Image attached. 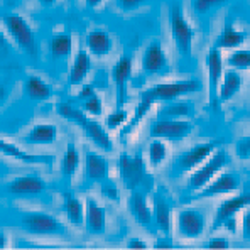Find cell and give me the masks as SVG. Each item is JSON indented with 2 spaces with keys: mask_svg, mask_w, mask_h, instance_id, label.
I'll return each instance as SVG.
<instances>
[{
  "mask_svg": "<svg viewBox=\"0 0 250 250\" xmlns=\"http://www.w3.org/2000/svg\"><path fill=\"white\" fill-rule=\"evenodd\" d=\"M58 113H60L61 117H64V119L75 122L76 125H80V127L84 130V134L88 135V139H90L97 147H100V149L105 150V152H112L113 146H112V139H110L108 132H106L98 122L91 120L84 112H82V110L75 108V106H71L68 104H62L58 106Z\"/></svg>",
  "mask_w": 250,
  "mask_h": 250,
  "instance_id": "1",
  "label": "cell"
},
{
  "mask_svg": "<svg viewBox=\"0 0 250 250\" xmlns=\"http://www.w3.org/2000/svg\"><path fill=\"white\" fill-rule=\"evenodd\" d=\"M230 156L225 149H218L208 157L205 163H201L200 167H196V171H193V174L188 179V188L194 193H198L200 189H203L205 186L218 174L225 166H229Z\"/></svg>",
  "mask_w": 250,
  "mask_h": 250,
  "instance_id": "2",
  "label": "cell"
},
{
  "mask_svg": "<svg viewBox=\"0 0 250 250\" xmlns=\"http://www.w3.org/2000/svg\"><path fill=\"white\" fill-rule=\"evenodd\" d=\"M2 21L3 25L7 27V31L14 38V41L17 42V46L22 51H25L29 56H38V41H36L31 25L25 22L24 17L17 16V14H5L2 17Z\"/></svg>",
  "mask_w": 250,
  "mask_h": 250,
  "instance_id": "3",
  "label": "cell"
},
{
  "mask_svg": "<svg viewBox=\"0 0 250 250\" xmlns=\"http://www.w3.org/2000/svg\"><path fill=\"white\" fill-rule=\"evenodd\" d=\"M193 132V124L186 119H166L159 117L150 127V137H159L164 141H183Z\"/></svg>",
  "mask_w": 250,
  "mask_h": 250,
  "instance_id": "4",
  "label": "cell"
},
{
  "mask_svg": "<svg viewBox=\"0 0 250 250\" xmlns=\"http://www.w3.org/2000/svg\"><path fill=\"white\" fill-rule=\"evenodd\" d=\"M19 227L31 235H60L64 233V227L53 215L47 213H25Z\"/></svg>",
  "mask_w": 250,
  "mask_h": 250,
  "instance_id": "5",
  "label": "cell"
},
{
  "mask_svg": "<svg viewBox=\"0 0 250 250\" xmlns=\"http://www.w3.org/2000/svg\"><path fill=\"white\" fill-rule=\"evenodd\" d=\"M119 176L127 189H135L146 178V163L142 157L122 152L119 157Z\"/></svg>",
  "mask_w": 250,
  "mask_h": 250,
  "instance_id": "6",
  "label": "cell"
},
{
  "mask_svg": "<svg viewBox=\"0 0 250 250\" xmlns=\"http://www.w3.org/2000/svg\"><path fill=\"white\" fill-rule=\"evenodd\" d=\"M171 34L179 53L185 54V56L191 54L194 31L189 25V22L185 19V16H183V12L179 10L178 5H174L171 10Z\"/></svg>",
  "mask_w": 250,
  "mask_h": 250,
  "instance_id": "7",
  "label": "cell"
},
{
  "mask_svg": "<svg viewBox=\"0 0 250 250\" xmlns=\"http://www.w3.org/2000/svg\"><path fill=\"white\" fill-rule=\"evenodd\" d=\"M201 88L196 80H183V82H171V83H157L149 88L150 95L156 102H174L179 97L188 93H193Z\"/></svg>",
  "mask_w": 250,
  "mask_h": 250,
  "instance_id": "8",
  "label": "cell"
},
{
  "mask_svg": "<svg viewBox=\"0 0 250 250\" xmlns=\"http://www.w3.org/2000/svg\"><path fill=\"white\" fill-rule=\"evenodd\" d=\"M250 205V191H244V193L237 194L233 198H229L223 203H220V207L216 208L215 218H213V227L211 231H216L218 229H223L227 222L230 218H235L238 211H242L245 207Z\"/></svg>",
  "mask_w": 250,
  "mask_h": 250,
  "instance_id": "9",
  "label": "cell"
},
{
  "mask_svg": "<svg viewBox=\"0 0 250 250\" xmlns=\"http://www.w3.org/2000/svg\"><path fill=\"white\" fill-rule=\"evenodd\" d=\"M207 229V218L196 208H185L178 215V231L186 238H198Z\"/></svg>",
  "mask_w": 250,
  "mask_h": 250,
  "instance_id": "10",
  "label": "cell"
},
{
  "mask_svg": "<svg viewBox=\"0 0 250 250\" xmlns=\"http://www.w3.org/2000/svg\"><path fill=\"white\" fill-rule=\"evenodd\" d=\"M242 186V179L240 176L233 174V172H223L218 178L211 179L203 189H200L196 193V198H213V196H222V194H229L233 191L240 189Z\"/></svg>",
  "mask_w": 250,
  "mask_h": 250,
  "instance_id": "11",
  "label": "cell"
},
{
  "mask_svg": "<svg viewBox=\"0 0 250 250\" xmlns=\"http://www.w3.org/2000/svg\"><path fill=\"white\" fill-rule=\"evenodd\" d=\"M218 147V142L216 141H211V142H207V144H200L193 149L186 150L183 152L181 156L178 157L176 161V166H178L181 171H191V169L198 167V164L205 163L209 156L216 150Z\"/></svg>",
  "mask_w": 250,
  "mask_h": 250,
  "instance_id": "12",
  "label": "cell"
},
{
  "mask_svg": "<svg viewBox=\"0 0 250 250\" xmlns=\"http://www.w3.org/2000/svg\"><path fill=\"white\" fill-rule=\"evenodd\" d=\"M132 75V58L122 56L112 68V82L117 88V105L122 108L127 98V83Z\"/></svg>",
  "mask_w": 250,
  "mask_h": 250,
  "instance_id": "13",
  "label": "cell"
},
{
  "mask_svg": "<svg viewBox=\"0 0 250 250\" xmlns=\"http://www.w3.org/2000/svg\"><path fill=\"white\" fill-rule=\"evenodd\" d=\"M205 64H207V71H208V80H209V93L211 98L215 100V97L220 91V84L223 80V56L220 53L218 47H213L209 49V53L205 58Z\"/></svg>",
  "mask_w": 250,
  "mask_h": 250,
  "instance_id": "14",
  "label": "cell"
},
{
  "mask_svg": "<svg viewBox=\"0 0 250 250\" xmlns=\"http://www.w3.org/2000/svg\"><path fill=\"white\" fill-rule=\"evenodd\" d=\"M142 68L147 75H159L167 68V56L159 41H152L144 51Z\"/></svg>",
  "mask_w": 250,
  "mask_h": 250,
  "instance_id": "15",
  "label": "cell"
},
{
  "mask_svg": "<svg viewBox=\"0 0 250 250\" xmlns=\"http://www.w3.org/2000/svg\"><path fill=\"white\" fill-rule=\"evenodd\" d=\"M7 193L16 196H36L46 189V183L38 176H19L7 185Z\"/></svg>",
  "mask_w": 250,
  "mask_h": 250,
  "instance_id": "16",
  "label": "cell"
},
{
  "mask_svg": "<svg viewBox=\"0 0 250 250\" xmlns=\"http://www.w3.org/2000/svg\"><path fill=\"white\" fill-rule=\"evenodd\" d=\"M128 211L132 218L142 227H149L154 220V209H150L147 198L141 191H134L128 198Z\"/></svg>",
  "mask_w": 250,
  "mask_h": 250,
  "instance_id": "17",
  "label": "cell"
},
{
  "mask_svg": "<svg viewBox=\"0 0 250 250\" xmlns=\"http://www.w3.org/2000/svg\"><path fill=\"white\" fill-rule=\"evenodd\" d=\"M84 223L90 233L102 235L106 230V211L102 205H98L93 198L86 200V215H84Z\"/></svg>",
  "mask_w": 250,
  "mask_h": 250,
  "instance_id": "18",
  "label": "cell"
},
{
  "mask_svg": "<svg viewBox=\"0 0 250 250\" xmlns=\"http://www.w3.org/2000/svg\"><path fill=\"white\" fill-rule=\"evenodd\" d=\"M84 176L90 181H104L108 176V161L102 154L88 150L84 156Z\"/></svg>",
  "mask_w": 250,
  "mask_h": 250,
  "instance_id": "19",
  "label": "cell"
},
{
  "mask_svg": "<svg viewBox=\"0 0 250 250\" xmlns=\"http://www.w3.org/2000/svg\"><path fill=\"white\" fill-rule=\"evenodd\" d=\"M86 47L90 54L102 58L112 51L113 41L108 32L104 31V29H93L86 34Z\"/></svg>",
  "mask_w": 250,
  "mask_h": 250,
  "instance_id": "20",
  "label": "cell"
},
{
  "mask_svg": "<svg viewBox=\"0 0 250 250\" xmlns=\"http://www.w3.org/2000/svg\"><path fill=\"white\" fill-rule=\"evenodd\" d=\"M0 150H2L3 156L7 157H12V159L22 161V163H27V164H42V166H47L51 163V156H32V154H27L17 147L12 142H7V141H0Z\"/></svg>",
  "mask_w": 250,
  "mask_h": 250,
  "instance_id": "21",
  "label": "cell"
},
{
  "mask_svg": "<svg viewBox=\"0 0 250 250\" xmlns=\"http://www.w3.org/2000/svg\"><path fill=\"white\" fill-rule=\"evenodd\" d=\"M242 84H244V78L238 73V69H227L225 75H223L222 84H220V91H218V98L222 102H229L238 91L242 90Z\"/></svg>",
  "mask_w": 250,
  "mask_h": 250,
  "instance_id": "22",
  "label": "cell"
},
{
  "mask_svg": "<svg viewBox=\"0 0 250 250\" xmlns=\"http://www.w3.org/2000/svg\"><path fill=\"white\" fill-rule=\"evenodd\" d=\"M91 69V58L90 54L84 49H80L78 54L75 56V61H73L71 68H69V84L71 86H76V84H82L86 78V75Z\"/></svg>",
  "mask_w": 250,
  "mask_h": 250,
  "instance_id": "23",
  "label": "cell"
},
{
  "mask_svg": "<svg viewBox=\"0 0 250 250\" xmlns=\"http://www.w3.org/2000/svg\"><path fill=\"white\" fill-rule=\"evenodd\" d=\"M247 41V32L235 29L231 24H227L223 31L220 32L218 39L215 42V47L218 49H237Z\"/></svg>",
  "mask_w": 250,
  "mask_h": 250,
  "instance_id": "24",
  "label": "cell"
},
{
  "mask_svg": "<svg viewBox=\"0 0 250 250\" xmlns=\"http://www.w3.org/2000/svg\"><path fill=\"white\" fill-rule=\"evenodd\" d=\"M154 98L152 95H150L149 90L142 91L141 93V100H139L137 106H135V112H134V117L130 119V122H128L127 125L124 127V130L120 132V137L125 139L127 135H130L132 132H134V128L137 127V124L141 122V119H144V117L147 115V112H149L150 108H152V104H154Z\"/></svg>",
  "mask_w": 250,
  "mask_h": 250,
  "instance_id": "25",
  "label": "cell"
},
{
  "mask_svg": "<svg viewBox=\"0 0 250 250\" xmlns=\"http://www.w3.org/2000/svg\"><path fill=\"white\" fill-rule=\"evenodd\" d=\"M58 137V128L53 124H38L27 132L25 141L31 144H53Z\"/></svg>",
  "mask_w": 250,
  "mask_h": 250,
  "instance_id": "26",
  "label": "cell"
},
{
  "mask_svg": "<svg viewBox=\"0 0 250 250\" xmlns=\"http://www.w3.org/2000/svg\"><path fill=\"white\" fill-rule=\"evenodd\" d=\"M24 90H25V95L34 102L49 100L51 95H53L51 84H47L44 80L39 78V76H29V78L25 80Z\"/></svg>",
  "mask_w": 250,
  "mask_h": 250,
  "instance_id": "27",
  "label": "cell"
},
{
  "mask_svg": "<svg viewBox=\"0 0 250 250\" xmlns=\"http://www.w3.org/2000/svg\"><path fill=\"white\" fill-rule=\"evenodd\" d=\"M171 205L164 200L163 196H154V220H156V225L163 233H171Z\"/></svg>",
  "mask_w": 250,
  "mask_h": 250,
  "instance_id": "28",
  "label": "cell"
},
{
  "mask_svg": "<svg viewBox=\"0 0 250 250\" xmlns=\"http://www.w3.org/2000/svg\"><path fill=\"white\" fill-rule=\"evenodd\" d=\"M64 211L66 218L71 225L80 227L84 223V215H86V207L76 196H66L64 200Z\"/></svg>",
  "mask_w": 250,
  "mask_h": 250,
  "instance_id": "29",
  "label": "cell"
},
{
  "mask_svg": "<svg viewBox=\"0 0 250 250\" xmlns=\"http://www.w3.org/2000/svg\"><path fill=\"white\" fill-rule=\"evenodd\" d=\"M147 157H149L150 167H159L167 159V146L164 144V139L154 137L147 147Z\"/></svg>",
  "mask_w": 250,
  "mask_h": 250,
  "instance_id": "30",
  "label": "cell"
},
{
  "mask_svg": "<svg viewBox=\"0 0 250 250\" xmlns=\"http://www.w3.org/2000/svg\"><path fill=\"white\" fill-rule=\"evenodd\" d=\"M80 163H82V157L80 152L75 146L69 144L64 150V156H62V163H61V171L66 178H71L76 174V171L80 169Z\"/></svg>",
  "mask_w": 250,
  "mask_h": 250,
  "instance_id": "31",
  "label": "cell"
},
{
  "mask_svg": "<svg viewBox=\"0 0 250 250\" xmlns=\"http://www.w3.org/2000/svg\"><path fill=\"white\" fill-rule=\"evenodd\" d=\"M71 49H73V38L69 34H58L49 42L51 54H53V58H58V60L69 56Z\"/></svg>",
  "mask_w": 250,
  "mask_h": 250,
  "instance_id": "32",
  "label": "cell"
},
{
  "mask_svg": "<svg viewBox=\"0 0 250 250\" xmlns=\"http://www.w3.org/2000/svg\"><path fill=\"white\" fill-rule=\"evenodd\" d=\"M193 105L191 102H176V104H169L164 108H161L159 117H166V119H185V117L193 115Z\"/></svg>",
  "mask_w": 250,
  "mask_h": 250,
  "instance_id": "33",
  "label": "cell"
},
{
  "mask_svg": "<svg viewBox=\"0 0 250 250\" xmlns=\"http://www.w3.org/2000/svg\"><path fill=\"white\" fill-rule=\"evenodd\" d=\"M227 64L233 69H250V51L249 49H237L231 51L227 58Z\"/></svg>",
  "mask_w": 250,
  "mask_h": 250,
  "instance_id": "34",
  "label": "cell"
},
{
  "mask_svg": "<svg viewBox=\"0 0 250 250\" xmlns=\"http://www.w3.org/2000/svg\"><path fill=\"white\" fill-rule=\"evenodd\" d=\"M127 119H128V112H127V110L119 108V110H115V112L110 113V115L106 117L105 125H106V128L113 130V128H119L120 125L127 122Z\"/></svg>",
  "mask_w": 250,
  "mask_h": 250,
  "instance_id": "35",
  "label": "cell"
},
{
  "mask_svg": "<svg viewBox=\"0 0 250 250\" xmlns=\"http://www.w3.org/2000/svg\"><path fill=\"white\" fill-rule=\"evenodd\" d=\"M84 112L93 117H98L104 113V105H102V100L97 93L91 95V97H88L86 100H84Z\"/></svg>",
  "mask_w": 250,
  "mask_h": 250,
  "instance_id": "36",
  "label": "cell"
},
{
  "mask_svg": "<svg viewBox=\"0 0 250 250\" xmlns=\"http://www.w3.org/2000/svg\"><path fill=\"white\" fill-rule=\"evenodd\" d=\"M223 0H191V7L196 14L200 16H205L208 14L211 9H215L216 5H220Z\"/></svg>",
  "mask_w": 250,
  "mask_h": 250,
  "instance_id": "37",
  "label": "cell"
},
{
  "mask_svg": "<svg viewBox=\"0 0 250 250\" xmlns=\"http://www.w3.org/2000/svg\"><path fill=\"white\" fill-rule=\"evenodd\" d=\"M235 154L238 159H250V135L240 137L235 142Z\"/></svg>",
  "mask_w": 250,
  "mask_h": 250,
  "instance_id": "38",
  "label": "cell"
},
{
  "mask_svg": "<svg viewBox=\"0 0 250 250\" xmlns=\"http://www.w3.org/2000/svg\"><path fill=\"white\" fill-rule=\"evenodd\" d=\"M147 0H117L119 7L125 12H130V10H135L137 7H141L142 3H146Z\"/></svg>",
  "mask_w": 250,
  "mask_h": 250,
  "instance_id": "39",
  "label": "cell"
},
{
  "mask_svg": "<svg viewBox=\"0 0 250 250\" xmlns=\"http://www.w3.org/2000/svg\"><path fill=\"white\" fill-rule=\"evenodd\" d=\"M205 249H229L230 244L227 238H215V240H209L203 245Z\"/></svg>",
  "mask_w": 250,
  "mask_h": 250,
  "instance_id": "40",
  "label": "cell"
},
{
  "mask_svg": "<svg viewBox=\"0 0 250 250\" xmlns=\"http://www.w3.org/2000/svg\"><path fill=\"white\" fill-rule=\"evenodd\" d=\"M242 237L244 240H250V209L245 211L244 220H242Z\"/></svg>",
  "mask_w": 250,
  "mask_h": 250,
  "instance_id": "41",
  "label": "cell"
},
{
  "mask_svg": "<svg viewBox=\"0 0 250 250\" xmlns=\"http://www.w3.org/2000/svg\"><path fill=\"white\" fill-rule=\"evenodd\" d=\"M102 193H104L108 200L117 201V203H119V191H117L115 186H105L104 189H102Z\"/></svg>",
  "mask_w": 250,
  "mask_h": 250,
  "instance_id": "42",
  "label": "cell"
},
{
  "mask_svg": "<svg viewBox=\"0 0 250 250\" xmlns=\"http://www.w3.org/2000/svg\"><path fill=\"white\" fill-rule=\"evenodd\" d=\"M91 95H95V90L91 84H86V86H83V90L80 91V98H83V100H86L88 97H91Z\"/></svg>",
  "mask_w": 250,
  "mask_h": 250,
  "instance_id": "43",
  "label": "cell"
},
{
  "mask_svg": "<svg viewBox=\"0 0 250 250\" xmlns=\"http://www.w3.org/2000/svg\"><path fill=\"white\" fill-rule=\"evenodd\" d=\"M127 247L128 249H146L147 244H146V242H142V240H137V238H134V240L128 242Z\"/></svg>",
  "mask_w": 250,
  "mask_h": 250,
  "instance_id": "44",
  "label": "cell"
},
{
  "mask_svg": "<svg viewBox=\"0 0 250 250\" xmlns=\"http://www.w3.org/2000/svg\"><path fill=\"white\" fill-rule=\"evenodd\" d=\"M102 2H104V0H86V5L93 9V7H97L98 3H102Z\"/></svg>",
  "mask_w": 250,
  "mask_h": 250,
  "instance_id": "45",
  "label": "cell"
},
{
  "mask_svg": "<svg viewBox=\"0 0 250 250\" xmlns=\"http://www.w3.org/2000/svg\"><path fill=\"white\" fill-rule=\"evenodd\" d=\"M39 2H41L42 5H53V3L56 2V0H39Z\"/></svg>",
  "mask_w": 250,
  "mask_h": 250,
  "instance_id": "46",
  "label": "cell"
}]
</instances>
